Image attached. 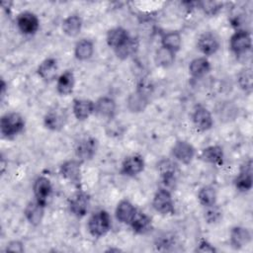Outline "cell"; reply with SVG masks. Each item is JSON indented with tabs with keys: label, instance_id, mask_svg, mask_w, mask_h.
Segmentation results:
<instances>
[{
	"label": "cell",
	"instance_id": "cell-12",
	"mask_svg": "<svg viewBox=\"0 0 253 253\" xmlns=\"http://www.w3.org/2000/svg\"><path fill=\"white\" fill-rule=\"evenodd\" d=\"M158 171L160 173L161 182L164 185L163 188L169 190L168 188L174 186L176 181V174H177V165L174 161L170 159H162L157 165Z\"/></svg>",
	"mask_w": 253,
	"mask_h": 253
},
{
	"label": "cell",
	"instance_id": "cell-31",
	"mask_svg": "<svg viewBox=\"0 0 253 253\" xmlns=\"http://www.w3.org/2000/svg\"><path fill=\"white\" fill-rule=\"evenodd\" d=\"M94 52V44L93 42L87 39H82L76 42L74 47V55L80 60L84 61L92 57Z\"/></svg>",
	"mask_w": 253,
	"mask_h": 253
},
{
	"label": "cell",
	"instance_id": "cell-14",
	"mask_svg": "<svg viewBox=\"0 0 253 253\" xmlns=\"http://www.w3.org/2000/svg\"><path fill=\"white\" fill-rule=\"evenodd\" d=\"M197 46L205 56H210L214 54L218 50L219 41L213 33L205 32L199 37Z\"/></svg>",
	"mask_w": 253,
	"mask_h": 253
},
{
	"label": "cell",
	"instance_id": "cell-13",
	"mask_svg": "<svg viewBox=\"0 0 253 253\" xmlns=\"http://www.w3.org/2000/svg\"><path fill=\"white\" fill-rule=\"evenodd\" d=\"M52 192L50 180L45 176H39L33 184V193L35 199L41 204L46 206L47 200Z\"/></svg>",
	"mask_w": 253,
	"mask_h": 253
},
{
	"label": "cell",
	"instance_id": "cell-37",
	"mask_svg": "<svg viewBox=\"0 0 253 253\" xmlns=\"http://www.w3.org/2000/svg\"><path fill=\"white\" fill-rule=\"evenodd\" d=\"M207 211H205V219L209 223L217 222L221 218V210L215 205L207 207Z\"/></svg>",
	"mask_w": 253,
	"mask_h": 253
},
{
	"label": "cell",
	"instance_id": "cell-28",
	"mask_svg": "<svg viewBox=\"0 0 253 253\" xmlns=\"http://www.w3.org/2000/svg\"><path fill=\"white\" fill-rule=\"evenodd\" d=\"M211 63L206 56L194 58L189 64V72L194 78H201L211 71Z\"/></svg>",
	"mask_w": 253,
	"mask_h": 253
},
{
	"label": "cell",
	"instance_id": "cell-17",
	"mask_svg": "<svg viewBox=\"0 0 253 253\" xmlns=\"http://www.w3.org/2000/svg\"><path fill=\"white\" fill-rule=\"evenodd\" d=\"M235 188L240 192H248L252 189V161H246L234 179Z\"/></svg>",
	"mask_w": 253,
	"mask_h": 253
},
{
	"label": "cell",
	"instance_id": "cell-29",
	"mask_svg": "<svg viewBox=\"0 0 253 253\" xmlns=\"http://www.w3.org/2000/svg\"><path fill=\"white\" fill-rule=\"evenodd\" d=\"M82 29V19L78 15H70L62 22L63 33L71 38L78 36Z\"/></svg>",
	"mask_w": 253,
	"mask_h": 253
},
{
	"label": "cell",
	"instance_id": "cell-10",
	"mask_svg": "<svg viewBox=\"0 0 253 253\" xmlns=\"http://www.w3.org/2000/svg\"><path fill=\"white\" fill-rule=\"evenodd\" d=\"M16 22L19 31L24 35H34L40 28V20L38 16L29 11L20 13Z\"/></svg>",
	"mask_w": 253,
	"mask_h": 253
},
{
	"label": "cell",
	"instance_id": "cell-9",
	"mask_svg": "<svg viewBox=\"0 0 253 253\" xmlns=\"http://www.w3.org/2000/svg\"><path fill=\"white\" fill-rule=\"evenodd\" d=\"M171 153L176 160L185 165H188L193 161L196 155V149L190 142L181 139L174 143L171 149Z\"/></svg>",
	"mask_w": 253,
	"mask_h": 253
},
{
	"label": "cell",
	"instance_id": "cell-27",
	"mask_svg": "<svg viewBox=\"0 0 253 253\" xmlns=\"http://www.w3.org/2000/svg\"><path fill=\"white\" fill-rule=\"evenodd\" d=\"M129 226L131 227L134 233L145 234L151 230L152 220H151V217L148 216L146 213L137 211Z\"/></svg>",
	"mask_w": 253,
	"mask_h": 253
},
{
	"label": "cell",
	"instance_id": "cell-36",
	"mask_svg": "<svg viewBox=\"0 0 253 253\" xmlns=\"http://www.w3.org/2000/svg\"><path fill=\"white\" fill-rule=\"evenodd\" d=\"M197 4L200 6L203 12L209 16H213L217 14L222 7V3L217 1H202L198 2Z\"/></svg>",
	"mask_w": 253,
	"mask_h": 253
},
{
	"label": "cell",
	"instance_id": "cell-23",
	"mask_svg": "<svg viewBox=\"0 0 253 253\" xmlns=\"http://www.w3.org/2000/svg\"><path fill=\"white\" fill-rule=\"evenodd\" d=\"M129 35L127 31L122 27H116L107 32L106 42L107 44L114 50L121 47L128 39Z\"/></svg>",
	"mask_w": 253,
	"mask_h": 253
},
{
	"label": "cell",
	"instance_id": "cell-22",
	"mask_svg": "<svg viewBox=\"0 0 253 253\" xmlns=\"http://www.w3.org/2000/svg\"><path fill=\"white\" fill-rule=\"evenodd\" d=\"M117 105L113 98L102 96L95 102V114L107 119H113L116 115Z\"/></svg>",
	"mask_w": 253,
	"mask_h": 253
},
{
	"label": "cell",
	"instance_id": "cell-15",
	"mask_svg": "<svg viewBox=\"0 0 253 253\" xmlns=\"http://www.w3.org/2000/svg\"><path fill=\"white\" fill-rule=\"evenodd\" d=\"M192 121L194 126L202 131L211 128L213 126V119L211 112L204 106H197L192 114Z\"/></svg>",
	"mask_w": 253,
	"mask_h": 253
},
{
	"label": "cell",
	"instance_id": "cell-4",
	"mask_svg": "<svg viewBox=\"0 0 253 253\" xmlns=\"http://www.w3.org/2000/svg\"><path fill=\"white\" fill-rule=\"evenodd\" d=\"M152 207L162 215H173L175 213V205L171 192L165 188H159L153 196Z\"/></svg>",
	"mask_w": 253,
	"mask_h": 253
},
{
	"label": "cell",
	"instance_id": "cell-2",
	"mask_svg": "<svg viewBox=\"0 0 253 253\" xmlns=\"http://www.w3.org/2000/svg\"><path fill=\"white\" fill-rule=\"evenodd\" d=\"M25 127V120L23 116L17 112H9L4 114L0 120V131L3 137L12 139L20 134Z\"/></svg>",
	"mask_w": 253,
	"mask_h": 253
},
{
	"label": "cell",
	"instance_id": "cell-26",
	"mask_svg": "<svg viewBox=\"0 0 253 253\" xmlns=\"http://www.w3.org/2000/svg\"><path fill=\"white\" fill-rule=\"evenodd\" d=\"M74 85L75 77L71 70L64 71L56 79V91L61 96L70 95L73 92Z\"/></svg>",
	"mask_w": 253,
	"mask_h": 253
},
{
	"label": "cell",
	"instance_id": "cell-3",
	"mask_svg": "<svg viewBox=\"0 0 253 253\" xmlns=\"http://www.w3.org/2000/svg\"><path fill=\"white\" fill-rule=\"evenodd\" d=\"M112 219L109 212L105 210H99L92 213L88 219L87 228L89 233L96 238L105 236L111 229Z\"/></svg>",
	"mask_w": 253,
	"mask_h": 253
},
{
	"label": "cell",
	"instance_id": "cell-34",
	"mask_svg": "<svg viewBox=\"0 0 253 253\" xmlns=\"http://www.w3.org/2000/svg\"><path fill=\"white\" fill-rule=\"evenodd\" d=\"M155 63L160 66V67H169L173 64L174 60H175V52L160 46L156 52H155Z\"/></svg>",
	"mask_w": 253,
	"mask_h": 253
},
{
	"label": "cell",
	"instance_id": "cell-33",
	"mask_svg": "<svg viewBox=\"0 0 253 253\" xmlns=\"http://www.w3.org/2000/svg\"><path fill=\"white\" fill-rule=\"evenodd\" d=\"M216 192L211 186H205L200 189L198 193V200L205 208L211 207L216 204Z\"/></svg>",
	"mask_w": 253,
	"mask_h": 253
},
{
	"label": "cell",
	"instance_id": "cell-25",
	"mask_svg": "<svg viewBox=\"0 0 253 253\" xmlns=\"http://www.w3.org/2000/svg\"><path fill=\"white\" fill-rule=\"evenodd\" d=\"M223 149L219 145H211L204 148L199 156L202 161L212 165H221L223 163Z\"/></svg>",
	"mask_w": 253,
	"mask_h": 253
},
{
	"label": "cell",
	"instance_id": "cell-7",
	"mask_svg": "<svg viewBox=\"0 0 253 253\" xmlns=\"http://www.w3.org/2000/svg\"><path fill=\"white\" fill-rule=\"evenodd\" d=\"M98 141L93 136H85L81 138L75 146V155L79 161L85 162L91 160L97 151Z\"/></svg>",
	"mask_w": 253,
	"mask_h": 253
},
{
	"label": "cell",
	"instance_id": "cell-35",
	"mask_svg": "<svg viewBox=\"0 0 253 253\" xmlns=\"http://www.w3.org/2000/svg\"><path fill=\"white\" fill-rule=\"evenodd\" d=\"M252 70L251 68H244L242 69L237 75V83L239 87L246 93H251L252 91Z\"/></svg>",
	"mask_w": 253,
	"mask_h": 253
},
{
	"label": "cell",
	"instance_id": "cell-19",
	"mask_svg": "<svg viewBox=\"0 0 253 253\" xmlns=\"http://www.w3.org/2000/svg\"><path fill=\"white\" fill-rule=\"evenodd\" d=\"M72 112L76 120L86 121L95 113V102L89 99H74L72 104Z\"/></svg>",
	"mask_w": 253,
	"mask_h": 253
},
{
	"label": "cell",
	"instance_id": "cell-21",
	"mask_svg": "<svg viewBox=\"0 0 253 253\" xmlns=\"http://www.w3.org/2000/svg\"><path fill=\"white\" fill-rule=\"evenodd\" d=\"M137 210L136 208L128 201V200H122L117 205L115 214L116 218L124 224H130L132 221Z\"/></svg>",
	"mask_w": 253,
	"mask_h": 253
},
{
	"label": "cell",
	"instance_id": "cell-20",
	"mask_svg": "<svg viewBox=\"0 0 253 253\" xmlns=\"http://www.w3.org/2000/svg\"><path fill=\"white\" fill-rule=\"evenodd\" d=\"M230 245L233 249H241L247 246L252 239L251 232L243 226H234L230 230L229 234Z\"/></svg>",
	"mask_w": 253,
	"mask_h": 253
},
{
	"label": "cell",
	"instance_id": "cell-32",
	"mask_svg": "<svg viewBox=\"0 0 253 253\" xmlns=\"http://www.w3.org/2000/svg\"><path fill=\"white\" fill-rule=\"evenodd\" d=\"M138 49V41L137 39L129 37V39L118 49L114 50L118 58L124 60L128 58L129 56L133 55Z\"/></svg>",
	"mask_w": 253,
	"mask_h": 253
},
{
	"label": "cell",
	"instance_id": "cell-30",
	"mask_svg": "<svg viewBox=\"0 0 253 253\" xmlns=\"http://www.w3.org/2000/svg\"><path fill=\"white\" fill-rule=\"evenodd\" d=\"M182 44V37L178 31H170L162 35L161 37V46L177 52L180 50Z\"/></svg>",
	"mask_w": 253,
	"mask_h": 253
},
{
	"label": "cell",
	"instance_id": "cell-11",
	"mask_svg": "<svg viewBox=\"0 0 253 253\" xmlns=\"http://www.w3.org/2000/svg\"><path fill=\"white\" fill-rule=\"evenodd\" d=\"M145 162L141 155L131 154L126 156L121 166V173L127 177H134L144 169Z\"/></svg>",
	"mask_w": 253,
	"mask_h": 253
},
{
	"label": "cell",
	"instance_id": "cell-6",
	"mask_svg": "<svg viewBox=\"0 0 253 253\" xmlns=\"http://www.w3.org/2000/svg\"><path fill=\"white\" fill-rule=\"evenodd\" d=\"M90 207V196L88 193L77 190L68 200L69 211L76 217H83L87 214Z\"/></svg>",
	"mask_w": 253,
	"mask_h": 253
},
{
	"label": "cell",
	"instance_id": "cell-5",
	"mask_svg": "<svg viewBox=\"0 0 253 253\" xmlns=\"http://www.w3.org/2000/svg\"><path fill=\"white\" fill-rule=\"evenodd\" d=\"M229 47L237 56L247 53L252 47V37L250 32L247 30L236 31L230 37Z\"/></svg>",
	"mask_w": 253,
	"mask_h": 253
},
{
	"label": "cell",
	"instance_id": "cell-24",
	"mask_svg": "<svg viewBox=\"0 0 253 253\" xmlns=\"http://www.w3.org/2000/svg\"><path fill=\"white\" fill-rule=\"evenodd\" d=\"M37 71L39 76L42 80L46 82H50L54 80L57 77V71H58V65H57L56 59L53 57L45 58L44 60L42 61V63H40Z\"/></svg>",
	"mask_w": 253,
	"mask_h": 253
},
{
	"label": "cell",
	"instance_id": "cell-39",
	"mask_svg": "<svg viewBox=\"0 0 253 253\" xmlns=\"http://www.w3.org/2000/svg\"><path fill=\"white\" fill-rule=\"evenodd\" d=\"M5 251H10V252H19L22 253L25 251V247L23 242H21L20 240H12L10 241L7 245H6V249Z\"/></svg>",
	"mask_w": 253,
	"mask_h": 253
},
{
	"label": "cell",
	"instance_id": "cell-38",
	"mask_svg": "<svg viewBox=\"0 0 253 253\" xmlns=\"http://www.w3.org/2000/svg\"><path fill=\"white\" fill-rule=\"evenodd\" d=\"M196 251L198 252H211V253H213V252H216V249L213 245H211L207 239H204V238H201L200 241L198 242V245H197V248H196Z\"/></svg>",
	"mask_w": 253,
	"mask_h": 253
},
{
	"label": "cell",
	"instance_id": "cell-1",
	"mask_svg": "<svg viewBox=\"0 0 253 253\" xmlns=\"http://www.w3.org/2000/svg\"><path fill=\"white\" fill-rule=\"evenodd\" d=\"M151 94V86L146 81H141L135 91L130 93L126 99L127 109L131 113H141L143 112L148 104L149 97Z\"/></svg>",
	"mask_w": 253,
	"mask_h": 253
},
{
	"label": "cell",
	"instance_id": "cell-16",
	"mask_svg": "<svg viewBox=\"0 0 253 253\" xmlns=\"http://www.w3.org/2000/svg\"><path fill=\"white\" fill-rule=\"evenodd\" d=\"M66 112L63 109L55 108L48 111L43 118L44 126L53 131L60 130L66 123Z\"/></svg>",
	"mask_w": 253,
	"mask_h": 253
},
{
	"label": "cell",
	"instance_id": "cell-8",
	"mask_svg": "<svg viewBox=\"0 0 253 253\" xmlns=\"http://www.w3.org/2000/svg\"><path fill=\"white\" fill-rule=\"evenodd\" d=\"M81 161L71 159L60 165L59 172L62 178L69 181L72 185L80 188L81 185Z\"/></svg>",
	"mask_w": 253,
	"mask_h": 253
},
{
	"label": "cell",
	"instance_id": "cell-18",
	"mask_svg": "<svg viewBox=\"0 0 253 253\" xmlns=\"http://www.w3.org/2000/svg\"><path fill=\"white\" fill-rule=\"evenodd\" d=\"M45 206L38 202L36 199L27 204L24 210V215L28 222L34 226L41 224L44 215Z\"/></svg>",
	"mask_w": 253,
	"mask_h": 253
},
{
	"label": "cell",
	"instance_id": "cell-40",
	"mask_svg": "<svg viewBox=\"0 0 253 253\" xmlns=\"http://www.w3.org/2000/svg\"><path fill=\"white\" fill-rule=\"evenodd\" d=\"M6 87H7L6 82L4 81V79H1V84H0V89H1L0 94H1V99H3V98H4V96H5V93H6Z\"/></svg>",
	"mask_w": 253,
	"mask_h": 253
}]
</instances>
